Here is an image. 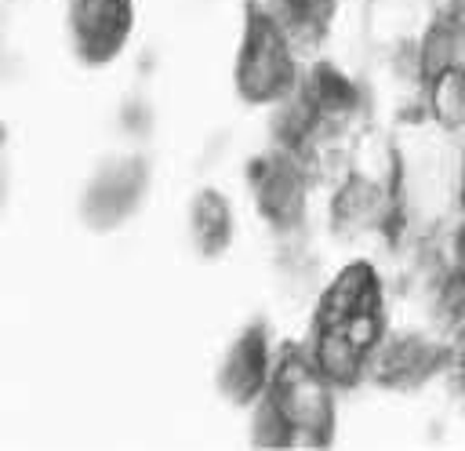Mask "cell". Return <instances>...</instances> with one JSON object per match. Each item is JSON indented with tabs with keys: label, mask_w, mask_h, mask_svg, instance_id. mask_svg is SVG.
<instances>
[{
	"label": "cell",
	"mask_w": 465,
	"mask_h": 451,
	"mask_svg": "<svg viewBox=\"0 0 465 451\" xmlns=\"http://www.w3.org/2000/svg\"><path fill=\"white\" fill-rule=\"evenodd\" d=\"M331 378L312 356H283L272 367L258 415L269 418V444H320L331 433Z\"/></svg>",
	"instance_id": "cell-1"
},
{
	"label": "cell",
	"mask_w": 465,
	"mask_h": 451,
	"mask_svg": "<svg viewBox=\"0 0 465 451\" xmlns=\"http://www.w3.org/2000/svg\"><path fill=\"white\" fill-rule=\"evenodd\" d=\"M291 84V47L287 33L272 22L254 15L240 51V91L247 98H276Z\"/></svg>",
	"instance_id": "cell-2"
},
{
	"label": "cell",
	"mask_w": 465,
	"mask_h": 451,
	"mask_svg": "<svg viewBox=\"0 0 465 451\" xmlns=\"http://www.w3.org/2000/svg\"><path fill=\"white\" fill-rule=\"evenodd\" d=\"M269 378H272V367H269V349L265 342L251 331L236 342L229 364H225V389L236 396V400H251V396H265L269 389Z\"/></svg>",
	"instance_id": "cell-4"
},
{
	"label": "cell",
	"mask_w": 465,
	"mask_h": 451,
	"mask_svg": "<svg viewBox=\"0 0 465 451\" xmlns=\"http://www.w3.org/2000/svg\"><path fill=\"white\" fill-rule=\"evenodd\" d=\"M131 25L127 0H73V36L94 62L120 51Z\"/></svg>",
	"instance_id": "cell-3"
},
{
	"label": "cell",
	"mask_w": 465,
	"mask_h": 451,
	"mask_svg": "<svg viewBox=\"0 0 465 451\" xmlns=\"http://www.w3.org/2000/svg\"><path fill=\"white\" fill-rule=\"evenodd\" d=\"M193 226H196V236L211 247H222V240L229 236V207L222 204L218 193H203L196 200V211H193Z\"/></svg>",
	"instance_id": "cell-5"
}]
</instances>
